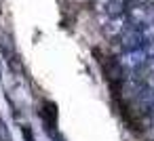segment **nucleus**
Masks as SVG:
<instances>
[{"mask_svg": "<svg viewBox=\"0 0 154 141\" xmlns=\"http://www.w3.org/2000/svg\"><path fill=\"white\" fill-rule=\"evenodd\" d=\"M146 59H148V53H146L143 46H139V49L125 51V53L120 55V65H122L125 70H129V72H135V70H139V68L146 63Z\"/></svg>", "mask_w": 154, "mask_h": 141, "instance_id": "obj_1", "label": "nucleus"}, {"mask_svg": "<svg viewBox=\"0 0 154 141\" xmlns=\"http://www.w3.org/2000/svg\"><path fill=\"white\" fill-rule=\"evenodd\" d=\"M120 46L125 51H131V49H139L143 46V38H141V30L139 26H129L122 34H120Z\"/></svg>", "mask_w": 154, "mask_h": 141, "instance_id": "obj_2", "label": "nucleus"}, {"mask_svg": "<svg viewBox=\"0 0 154 141\" xmlns=\"http://www.w3.org/2000/svg\"><path fill=\"white\" fill-rule=\"evenodd\" d=\"M129 26H131V23H129L127 15L120 13V15H116V17H110V19L103 23V32H106L108 38H116V36H120Z\"/></svg>", "mask_w": 154, "mask_h": 141, "instance_id": "obj_3", "label": "nucleus"}, {"mask_svg": "<svg viewBox=\"0 0 154 141\" xmlns=\"http://www.w3.org/2000/svg\"><path fill=\"white\" fill-rule=\"evenodd\" d=\"M127 19H129L131 26H146V23L152 21V13L146 4H133L127 13Z\"/></svg>", "mask_w": 154, "mask_h": 141, "instance_id": "obj_4", "label": "nucleus"}, {"mask_svg": "<svg viewBox=\"0 0 154 141\" xmlns=\"http://www.w3.org/2000/svg\"><path fill=\"white\" fill-rule=\"evenodd\" d=\"M139 70H141V82L146 84L148 91L154 93V57H148Z\"/></svg>", "mask_w": 154, "mask_h": 141, "instance_id": "obj_5", "label": "nucleus"}, {"mask_svg": "<svg viewBox=\"0 0 154 141\" xmlns=\"http://www.w3.org/2000/svg\"><path fill=\"white\" fill-rule=\"evenodd\" d=\"M131 2H135V4H146L148 0H131Z\"/></svg>", "mask_w": 154, "mask_h": 141, "instance_id": "obj_6", "label": "nucleus"}]
</instances>
